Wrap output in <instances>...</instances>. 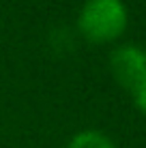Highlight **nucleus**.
Returning <instances> with one entry per match:
<instances>
[{
  "mask_svg": "<svg viewBox=\"0 0 146 148\" xmlns=\"http://www.w3.org/2000/svg\"><path fill=\"white\" fill-rule=\"evenodd\" d=\"M77 26L93 41L116 39L127 26V9L123 0H86Z\"/></svg>",
  "mask_w": 146,
  "mask_h": 148,
  "instance_id": "f257e3e1",
  "label": "nucleus"
},
{
  "mask_svg": "<svg viewBox=\"0 0 146 148\" xmlns=\"http://www.w3.org/2000/svg\"><path fill=\"white\" fill-rule=\"evenodd\" d=\"M110 67L112 73L125 88L138 92L146 84V49L133 43L118 45L110 54Z\"/></svg>",
  "mask_w": 146,
  "mask_h": 148,
  "instance_id": "f03ea898",
  "label": "nucleus"
},
{
  "mask_svg": "<svg viewBox=\"0 0 146 148\" xmlns=\"http://www.w3.org/2000/svg\"><path fill=\"white\" fill-rule=\"evenodd\" d=\"M67 148H116V146H114V142L105 133H101V131L86 129V131L75 133Z\"/></svg>",
  "mask_w": 146,
  "mask_h": 148,
  "instance_id": "7ed1b4c3",
  "label": "nucleus"
},
{
  "mask_svg": "<svg viewBox=\"0 0 146 148\" xmlns=\"http://www.w3.org/2000/svg\"><path fill=\"white\" fill-rule=\"evenodd\" d=\"M135 101H138V105L146 112V84L138 90V92H135Z\"/></svg>",
  "mask_w": 146,
  "mask_h": 148,
  "instance_id": "20e7f679",
  "label": "nucleus"
}]
</instances>
